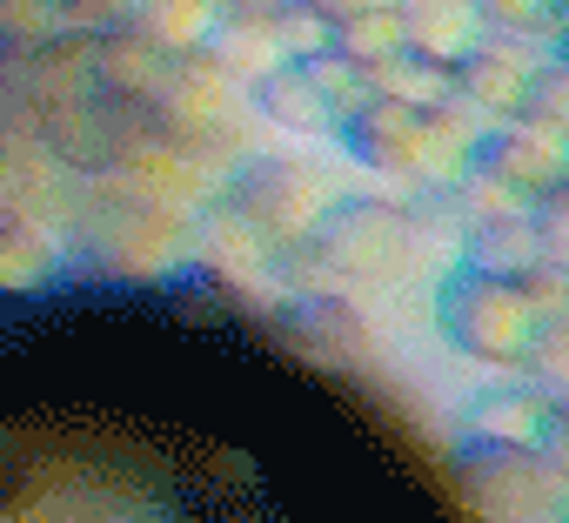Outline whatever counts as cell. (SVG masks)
<instances>
[]
</instances>
